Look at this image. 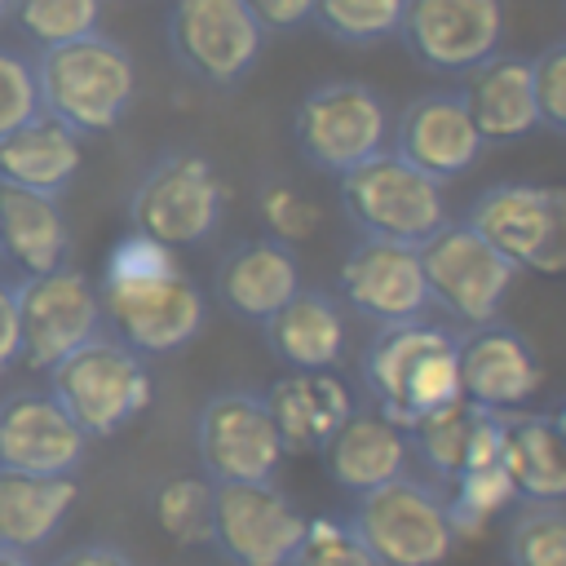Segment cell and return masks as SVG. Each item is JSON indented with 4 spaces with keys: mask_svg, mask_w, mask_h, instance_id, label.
<instances>
[{
    "mask_svg": "<svg viewBox=\"0 0 566 566\" xmlns=\"http://www.w3.org/2000/svg\"><path fill=\"white\" fill-rule=\"evenodd\" d=\"M88 438L49 389H13L0 398V469L35 478H75Z\"/></svg>",
    "mask_w": 566,
    "mask_h": 566,
    "instance_id": "ac0fdd59",
    "label": "cell"
},
{
    "mask_svg": "<svg viewBox=\"0 0 566 566\" xmlns=\"http://www.w3.org/2000/svg\"><path fill=\"white\" fill-rule=\"evenodd\" d=\"M389 150L402 155L424 177L447 186L482 159L486 137L478 133L460 88H429V93H416L398 111L394 133H389Z\"/></svg>",
    "mask_w": 566,
    "mask_h": 566,
    "instance_id": "e0dca14e",
    "label": "cell"
},
{
    "mask_svg": "<svg viewBox=\"0 0 566 566\" xmlns=\"http://www.w3.org/2000/svg\"><path fill=\"white\" fill-rule=\"evenodd\" d=\"M535 62V102H539V124L566 137V40L548 44Z\"/></svg>",
    "mask_w": 566,
    "mask_h": 566,
    "instance_id": "f35d334b",
    "label": "cell"
},
{
    "mask_svg": "<svg viewBox=\"0 0 566 566\" xmlns=\"http://www.w3.org/2000/svg\"><path fill=\"white\" fill-rule=\"evenodd\" d=\"M97 296L111 336H119L142 358L186 349L203 332V314H208L203 292L181 270L150 283H97Z\"/></svg>",
    "mask_w": 566,
    "mask_h": 566,
    "instance_id": "5bb4252c",
    "label": "cell"
},
{
    "mask_svg": "<svg viewBox=\"0 0 566 566\" xmlns=\"http://www.w3.org/2000/svg\"><path fill=\"white\" fill-rule=\"evenodd\" d=\"M500 464L509 469L522 500L566 504V447L548 411H504L500 416Z\"/></svg>",
    "mask_w": 566,
    "mask_h": 566,
    "instance_id": "83f0119b",
    "label": "cell"
},
{
    "mask_svg": "<svg viewBox=\"0 0 566 566\" xmlns=\"http://www.w3.org/2000/svg\"><path fill=\"white\" fill-rule=\"evenodd\" d=\"M49 566H137V562L119 544H111V539H84V544L62 548Z\"/></svg>",
    "mask_w": 566,
    "mask_h": 566,
    "instance_id": "b9f144b4",
    "label": "cell"
},
{
    "mask_svg": "<svg viewBox=\"0 0 566 566\" xmlns=\"http://www.w3.org/2000/svg\"><path fill=\"white\" fill-rule=\"evenodd\" d=\"M164 35L172 62L208 88L243 84L265 49V31L243 0H172Z\"/></svg>",
    "mask_w": 566,
    "mask_h": 566,
    "instance_id": "9c48e42d",
    "label": "cell"
},
{
    "mask_svg": "<svg viewBox=\"0 0 566 566\" xmlns=\"http://www.w3.org/2000/svg\"><path fill=\"white\" fill-rule=\"evenodd\" d=\"M256 208H261V221L270 230V239L279 243H305L314 230H318V208L310 195H301L292 181H265L261 195H256Z\"/></svg>",
    "mask_w": 566,
    "mask_h": 566,
    "instance_id": "d590c367",
    "label": "cell"
},
{
    "mask_svg": "<svg viewBox=\"0 0 566 566\" xmlns=\"http://www.w3.org/2000/svg\"><path fill=\"white\" fill-rule=\"evenodd\" d=\"M265 345L287 371H332L345 358L349 323L340 296L323 287H296L265 323Z\"/></svg>",
    "mask_w": 566,
    "mask_h": 566,
    "instance_id": "ffe728a7",
    "label": "cell"
},
{
    "mask_svg": "<svg viewBox=\"0 0 566 566\" xmlns=\"http://www.w3.org/2000/svg\"><path fill=\"white\" fill-rule=\"evenodd\" d=\"M150 513L172 544H208L212 535V482L199 473L164 478L150 495Z\"/></svg>",
    "mask_w": 566,
    "mask_h": 566,
    "instance_id": "1f68e13d",
    "label": "cell"
},
{
    "mask_svg": "<svg viewBox=\"0 0 566 566\" xmlns=\"http://www.w3.org/2000/svg\"><path fill=\"white\" fill-rule=\"evenodd\" d=\"M420 265H424L429 301L464 327L500 318L517 279V265L504 252H495L482 234H473L464 221H447L433 239H424Z\"/></svg>",
    "mask_w": 566,
    "mask_h": 566,
    "instance_id": "30bf717a",
    "label": "cell"
},
{
    "mask_svg": "<svg viewBox=\"0 0 566 566\" xmlns=\"http://www.w3.org/2000/svg\"><path fill=\"white\" fill-rule=\"evenodd\" d=\"M389 133H394L389 102L363 80L314 84L292 115V142L301 159L332 177L389 150Z\"/></svg>",
    "mask_w": 566,
    "mask_h": 566,
    "instance_id": "5b68a950",
    "label": "cell"
},
{
    "mask_svg": "<svg viewBox=\"0 0 566 566\" xmlns=\"http://www.w3.org/2000/svg\"><path fill=\"white\" fill-rule=\"evenodd\" d=\"M40 115V93H35V62L31 53L0 44V137L18 133Z\"/></svg>",
    "mask_w": 566,
    "mask_h": 566,
    "instance_id": "8d00e7d4",
    "label": "cell"
},
{
    "mask_svg": "<svg viewBox=\"0 0 566 566\" xmlns=\"http://www.w3.org/2000/svg\"><path fill=\"white\" fill-rule=\"evenodd\" d=\"M172 270H177L172 248H164V243H155V239L133 230L111 248V256L102 265V283H150V279H164Z\"/></svg>",
    "mask_w": 566,
    "mask_h": 566,
    "instance_id": "74e56055",
    "label": "cell"
},
{
    "mask_svg": "<svg viewBox=\"0 0 566 566\" xmlns=\"http://www.w3.org/2000/svg\"><path fill=\"white\" fill-rule=\"evenodd\" d=\"M18 332H22V358L35 371H49L75 345L106 332L97 283L75 265H57L49 274H22L18 279Z\"/></svg>",
    "mask_w": 566,
    "mask_h": 566,
    "instance_id": "4fadbf2b",
    "label": "cell"
},
{
    "mask_svg": "<svg viewBox=\"0 0 566 566\" xmlns=\"http://www.w3.org/2000/svg\"><path fill=\"white\" fill-rule=\"evenodd\" d=\"M9 9H13V0H0V27L9 22Z\"/></svg>",
    "mask_w": 566,
    "mask_h": 566,
    "instance_id": "f6af8a7d",
    "label": "cell"
},
{
    "mask_svg": "<svg viewBox=\"0 0 566 566\" xmlns=\"http://www.w3.org/2000/svg\"><path fill=\"white\" fill-rule=\"evenodd\" d=\"M407 0H314V18L336 44L371 49L398 35Z\"/></svg>",
    "mask_w": 566,
    "mask_h": 566,
    "instance_id": "836d02e7",
    "label": "cell"
},
{
    "mask_svg": "<svg viewBox=\"0 0 566 566\" xmlns=\"http://www.w3.org/2000/svg\"><path fill=\"white\" fill-rule=\"evenodd\" d=\"M0 265H4V248H0Z\"/></svg>",
    "mask_w": 566,
    "mask_h": 566,
    "instance_id": "bcb514c9",
    "label": "cell"
},
{
    "mask_svg": "<svg viewBox=\"0 0 566 566\" xmlns=\"http://www.w3.org/2000/svg\"><path fill=\"white\" fill-rule=\"evenodd\" d=\"M358 371H363V389L371 407L398 429H411L438 407L464 398L455 336L429 318L376 327V336L363 349Z\"/></svg>",
    "mask_w": 566,
    "mask_h": 566,
    "instance_id": "6da1fadb",
    "label": "cell"
},
{
    "mask_svg": "<svg viewBox=\"0 0 566 566\" xmlns=\"http://www.w3.org/2000/svg\"><path fill=\"white\" fill-rule=\"evenodd\" d=\"M195 455L208 482H270L283 464V442L270 420L265 394L221 389L195 416Z\"/></svg>",
    "mask_w": 566,
    "mask_h": 566,
    "instance_id": "8fae6325",
    "label": "cell"
},
{
    "mask_svg": "<svg viewBox=\"0 0 566 566\" xmlns=\"http://www.w3.org/2000/svg\"><path fill=\"white\" fill-rule=\"evenodd\" d=\"M0 248L18 274H49L71 265V226L62 199L0 186Z\"/></svg>",
    "mask_w": 566,
    "mask_h": 566,
    "instance_id": "4316f807",
    "label": "cell"
},
{
    "mask_svg": "<svg viewBox=\"0 0 566 566\" xmlns=\"http://www.w3.org/2000/svg\"><path fill=\"white\" fill-rule=\"evenodd\" d=\"M80 164H84V137H75L49 115H35L18 133L0 137V186L62 199Z\"/></svg>",
    "mask_w": 566,
    "mask_h": 566,
    "instance_id": "484cf974",
    "label": "cell"
},
{
    "mask_svg": "<svg viewBox=\"0 0 566 566\" xmlns=\"http://www.w3.org/2000/svg\"><path fill=\"white\" fill-rule=\"evenodd\" d=\"M301 287V261L292 252V243H279L270 234L261 239H243L234 243L217 274H212V292L221 301V310H230L243 323H265L292 292Z\"/></svg>",
    "mask_w": 566,
    "mask_h": 566,
    "instance_id": "44dd1931",
    "label": "cell"
},
{
    "mask_svg": "<svg viewBox=\"0 0 566 566\" xmlns=\"http://www.w3.org/2000/svg\"><path fill=\"white\" fill-rule=\"evenodd\" d=\"M460 97L486 142H517L539 128L535 62L522 53H491L460 75Z\"/></svg>",
    "mask_w": 566,
    "mask_h": 566,
    "instance_id": "603a6c76",
    "label": "cell"
},
{
    "mask_svg": "<svg viewBox=\"0 0 566 566\" xmlns=\"http://www.w3.org/2000/svg\"><path fill=\"white\" fill-rule=\"evenodd\" d=\"M22 358V332H18V279L0 274V371H9Z\"/></svg>",
    "mask_w": 566,
    "mask_h": 566,
    "instance_id": "60d3db41",
    "label": "cell"
},
{
    "mask_svg": "<svg viewBox=\"0 0 566 566\" xmlns=\"http://www.w3.org/2000/svg\"><path fill=\"white\" fill-rule=\"evenodd\" d=\"M305 513L270 482H212V535L208 548H217L230 566H287L301 535Z\"/></svg>",
    "mask_w": 566,
    "mask_h": 566,
    "instance_id": "7c38bea8",
    "label": "cell"
},
{
    "mask_svg": "<svg viewBox=\"0 0 566 566\" xmlns=\"http://www.w3.org/2000/svg\"><path fill=\"white\" fill-rule=\"evenodd\" d=\"M442 500H447V522L455 531V544H464V539H478L491 526V517L513 509L522 495H517L509 469L495 460V464L464 469L455 482L442 486Z\"/></svg>",
    "mask_w": 566,
    "mask_h": 566,
    "instance_id": "f546056e",
    "label": "cell"
},
{
    "mask_svg": "<svg viewBox=\"0 0 566 566\" xmlns=\"http://www.w3.org/2000/svg\"><path fill=\"white\" fill-rule=\"evenodd\" d=\"M340 212L363 239H389L411 248H420L451 221L442 181L424 177L394 150H380L340 172Z\"/></svg>",
    "mask_w": 566,
    "mask_h": 566,
    "instance_id": "277c9868",
    "label": "cell"
},
{
    "mask_svg": "<svg viewBox=\"0 0 566 566\" xmlns=\"http://www.w3.org/2000/svg\"><path fill=\"white\" fill-rule=\"evenodd\" d=\"M349 522L380 566H442L455 553L442 486L411 473L354 495Z\"/></svg>",
    "mask_w": 566,
    "mask_h": 566,
    "instance_id": "ba28073f",
    "label": "cell"
},
{
    "mask_svg": "<svg viewBox=\"0 0 566 566\" xmlns=\"http://www.w3.org/2000/svg\"><path fill=\"white\" fill-rule=\"evenodd\" d=\"M509 566H566V504L522 500L504 535Z\"/></svg>",
    "mask_w": 566,
    "mask_h": 566,
    "instance_id": "d6a6232c",
    "label": "cell"
},
{
    "mask_svg": "<svg viewBox=\"0 0 566 566\" xmlns=\"http://www.w3.org/2000/svg\"><path fill=\"white\" fill-rule=\"evenodd\" d=\"M327 464V478L349 491V495H367L402 473H411V442L407 429L389 424L376 407L358 411L332 433V442L318 451Z\"/></svg>",
    "mask_w": 566,
    "mask_h": 566,
    "instance_id": "d4e9b609",
    "label": "cell"
},
{
    "mask_svg": "<svg viewBox=\"0 0 566 566\" xmlns=\"http://www.w3.org/2000/svg\"><path fill=\"white\" fill-rule=\"evenodd\" d=\"M226 212V186L217 168L195 150H164L128 195V221L137 234L164 248L208 243Z\"/></svg>",
    "mask_w": 566,
    "mask_h": 566,
    "instance_id": "8992f818",
    "label": "cell"
},
{
    "mask_svg": "<svg viewBox=\"0 0 566 566\" xmlns=\"http://www.w3.org/2000/svg\"><path fill=\"white\" fill-rule=\"evenodd\" d=\"M265 407L287 455H318L354 416V394L332 371H283L265 389Z\"/></svg>",
    "mask_w": 566,
    "mask_h": 566,
    "instance_id": "7402d4cb",
    "label": "cell"
},
{
    "mask_svg": "<svg viewBox=\"0 0 566 566\" xmlns=\"http://www.w3.org/2000/svg\"><path fill=\"white\" fill-rule=\"evenodd\" d=\"M9 22L40 53L102 31V0H13Z\"/></svg>",
    "mask_w": 566,
    "mask_h": 566,
    "instance_id": "4dcf8cb0",
    "label": "cell"
},
{
    "mask_svg": "<svg viewBox=\"0 0 566 566\" xmlns=\"http://www.w3.org/2000/svg\"><path fill=\"white\" fill-rule=\"evenodd\" d=\"M31 62H35L40 115L57 119L75 137L111 133L137 97L133 53L106 31L80 35L57 49H40L31 53Z\"/></svg>",
    "mask_w": 566,
    "mask_h": 566,
    "instance_id": "7a4b0ae2",
    "label": "cell"
},
{
    "mask_svg": "<svg viewBox=\"0 0 566 566\" xmlns=\"http://www.w3.org/2000/svg\"><path fill=\"white\" fill-rule=\"evenodd\" d=\"M252 9V18L261 22L265 35H279V31H296L314 18V0H243Z\"/></svg>",
    "mask_w": 566,
    "mask_h": 566,
    "instance_id": "ab89813d",
    "label": "cell"
},
{
    "mask_svg": "<svg viewBox=\"0 0 566 566\" xmlns=\"http://www.w3.org/2000/svg\"><path fill=\"white\" fill-rule=\"evenodd\" d=\"M75 504V478H35L0 469V544L35 553L44 548Z\"/></svg>",
    "mask_w": 566,
    "mask_h": 566,
    "instance_id": "f1b7e54d",
    "label": "cell"
},
{
    "mask_svg": "<svg viewBox=\"0 0 566 566\" xmlns=\"http://www.w3.org/2000/svg\"><path fill=\"white\" fill-rule=\"evenodd\" d=\"M0 566H35V553H22V548H4V544H0Z\"/></svg>",
    "mask_w": 566,
    "mask_h": 566,
    "instance_id": "7bdbcfd3",
    "label": "cell"
},
{
    "mask_svg": "<svg viewBox=\"0 0 566 566\" xmlns=\"http://www.w3.org/2000/svg\"><path fill=\"white\" fill-rule=\"evenodd\" d=\"M44 376H49L44 389L66 407V416L80 424L88 442L119 433L150 407L146 358L111 332H97L93 340L75 345Z\"/></svg>",
    "mask_w": 566,
    "mask_h": 566,
    "instance_id": "3957f363",
    "label": "cell"
},
{
    "mask_svg": "<svg viewBox=\"0 0 566 566\" xmlns=\"http://www.w3.org/2000/svg\"><path fill=\"white\" fill-rule=\"evenodd\" d=\"M336 292H340V305L367 318L371 327L416 323L433 310L420 248L389 243V239H358L340 256Z\"/></svg>",
    "mask_w": 566,
    "mask_h": 566,
    "instance_id": "9a60e30c",
    "label": "cell"
},
{
    "mask_svg": "<svg viewBox=\"0 0 566 566\" xmlns=\"http://www.w3.org/2000/svg\"><path fill=\"white\" fill-rule=\"evenodd\" d=\"M460 221L517 270L566 274V186L495 181L469 199Z\"/></svg>",
    "mask_w": 566,
    "mask_h": 566,
    "instance_id": "52a82bcc",
    "label": "cell"
},
{
    "mask_svg": "<svg viewBox=\"0 0 566 566\" xmlns=\"http://www.w3.org/2000/svg\"><path fill=\"white\" fill-rule=\"evenodd\" d=\"M398 40L433 75H464L504 40V0H407Z\"/></svg>",
    "mask_w": 566,
    "mask_h": 566,
    "instance_id": "2e32d148",
    "label": "cell"
},
{
    "mask_svg": "<svg viewBox=\"0 0 566 566\" xmlns=\"http://www.w3.org/2000/svg\"><path fill=\"white\" fill-rule=\"evenodd\" d=\"M455 358L460 394L486 411H522L544 385L539 354L522 332H513L500 318L464 327V336H455Z\"/></svg>",
    "mask_w": 566,
    "mask_h": 566,
    "instance_id": "d6986e66",
    "label": "cell"
},
{
    "mask_svg": "<svg viewBox=\"0 0 566 566\" xmlns=\"http://www.w3.org/2000/svg\"><path fill=\"white\" fill-rule=\"evenodd\" d=\"M287 566H380L376 553L363 544V535L354 531L349 517H310L305 522V535L292 553Z\"/></svg>",
    "mask_w": 566,
    "mask_h": 566,
    "instance_id": "e575fe53",
    "label": "cell"
},
{
    "mask_svg": "<svg viewBox=\"0 0 566 566\" xmlns=\"http://www.w3.org/2000/svg\"><path fill=\"white\" fill-rule=\"evenodd\" d=\"M548 420H553V429H557V438H562V447H566V398L548 411Z\"/></svg>",
    "mask_w": 566,
    "mask_h": 566,
    "instance_id": "ee69618b",
    "label": "cell"
},
{
    "mask_svg": "<svg viewBox=\"0 0 566 566\" xmlns=\"http://www.w3.org/2000/svg\"><path fill=\"white\" fill-rule=\"evenodd\" d=\"M500 416L504 411H486V407H473L469 398H455L407 429L411 455H420L433 482L447 486L464 469L500 460Z\"/></svg>",
    "mask_w": 566,
    "mask_h": 566,
    "instance_id": "cb8c5ba5",
    "label": "cell"
}]
</instances>
